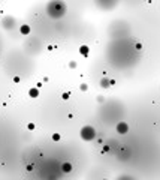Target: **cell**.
I'll return each mask as SVG.
<instances>
[{
  "label": "cell",
  "instance_id": "obj_7",
  "mask_svg": "<svg viewBox=\"0 0 160 180\" xmlns=\"http://www.w3.org/2000/svg\"><path fill=\"white\" fill-rule=\"evenodd\" d=\"M20 32L23 33V35H29V33H30V27H29V24H23V26H21V29H20Z\"/></svg>",
  "mask_w": 160,
  "mask_h": 180
},
{
  "label": "cell",
  "instance_id": "obj_5",
  "mask_svg": "<svg viewBox=\"0 0 160 180\" xmlns=\"http://www.w3.org/2000/svg\"><path fill=\"white\" fill-rule=\"evenodd\" d=\"M61 170H63V173H70L72 171V164H69V162L61 164Z\"/></svg>",
  "mask_w": 160,
  "mask_h": 180
},
{
  "label": "cell",
  "instance_id": "obj_3",
  "mask_svg": "<svg viewBox=\"0 0 160 180\" xmlns=\"http://www.w3.org/2000/svg\"><path fill=\"white\" fill-rule=\"evenodd\" d=\"M117 132L118 134H127L129 132V126H127V123H124V122H120L118 125H117Z\"/></svg>",
  "mask_w": 160,
  "mask_h": 180
},
{
  "label": "cell",
  "instance_id": "obj_9",
  "mask_svg": "<svg viewBox=\"0 0 160 180\" xmlns=\"http://www.w3.org/2000/svg\"><path fill=\"white\" fill-rule=\"evenodd\" d=\"M79 53H81L82 56H87V54H88V48H87L85 45H82L81 48H79Z\"/></svg>",
  "mask_w": 160,
  "mask_h": 180
},
{
  "label": "cell",
  "instance_id": "obj_1",
  "mask_svg": "<svg viewBox=\"0 0 160 180\" xmlns=\"http://www.w3.org/2000/svg\"><path fill=\"white\" fill-rule=\"evenodd\" d=\"M47 12L52 18H61L66 14V5L63 2H51L47 5Z\"/></svg>",
  "mask_w": 160,
  "mask_h": 180
},
{
  "label": "cell",
  "instance_id": "obj_15",
  "mask_svg": "<svg viewBox=\"0 0 160 180\" xmlns=\"http://www.w3.org/2000/svg\"><path fill=\"white\" fill-rule=\"evenodd\" d=\"M103 101H105V98H102V96L97 98V102H103Z\"/></svg>",
  "mask_w": 160,
  "mask_h": 180
},
{
  "label": "cell",
  "instance_id": "obj_6",
  "mask_svg": "<svg viewBox=\"0 0 160 180\" xmlns=\"http://www.w3.org/2000/svg\"><path fill=\"white\" fill-rule=\"evenodd\" d=\"M29 95H30V98H38L39 96V89L38 87H32L29 90Z\"/></svg>",
  "mask_w": 160,
  "mask_h": 180
},
{
  "label": "cell",
  "instance_id": "obj_12",
  "mask_svg": "<svg viewBox=\"0 0 160 180\" xmlns=\"http://www.w3.org/2000/svg\"><path fill=\"white\" fill-rule=\"evenodd\" d=\"M69 66H70V68H76V62H70Z\"/></svg>",
  "mask_w": 160,
  "mask_h": 180
},
{
  "label": "cell",
  "instance_id": "obj_13",
  "mask_svg": "<svg viewBox=\"0 0 160 180\" xmlns=\"http://www.w3.org/2000/svg\"><path fill=\"white\" fill-rule=\"evenodd\" d=\"M81 90H82V92L87 90V84H82V86H81Z\"/></svg>",
  "mask_w": 160,
  "mask_h": 180
},
{
  "label": "cell",
  "instance_id": "obj_11",
  "mask_svg": "<svg viewBox=\"0 0 160 180\" xmlns=\"http://www.w3.org/2000/svg\"><path fill=\"white\" fill-rule=\"evenodd\" d=\"M27 128H29L30 131H33V129H34V123H29V126H27Z\"/></svg>",
  "mask_w": 160,
  "mask_h": 180
},
{
  "label": "cell",
  "instance_id": "obj_8",
  "mask_svg": "<svg viewBox=\"0 0 160 180\" xmlns=\"http://www.w3.org/2000/svg\"><path fill=\"white\" fill-rule=\"evenodd\" d=\"M109 86H111V84H109V80H108V78H102V80H100V87L108 89Z\"/></svg>",
  "mask_w": 160,
  "mask_h": 180
},
{
  "label": "cell",
  "instance_id": "obj_16",
  "mask_svg": "<svg viewBox=\"0 0 160 180\" xmlns=\"http://www.w3.org/2000/svg\"><path fill=\"white\" fill-rule=\"evenodd\" d=\"M103 180H106V179H103Z\"/></svg>",
  "mask_w": 160,
  "mask_h": 180
},
{
  "label": "cell",
  "instance_id": "obj_14",
  "mask_svg": "<svg viewBox=\"0 0 160 180\" xmlns=\"http://www.w3.org/2000/svg\"><path fill=\"white\" fill-rule=\"evenodd\" d=\"M61 98H63V99H67V98H69V93H63V96H61Z\"/></svg>",
  "mask_w": 160,
  "mask_h": 180
},
{
  "label": "cell",
  "instance_id": "obj_4",
  "mask_svg": "<svg viewBox=\"0 0 160 180\" xmlns=\"http://www.w3.org/2000/svg\"><path fill=\"white\" fill-rule=\"evenodd\" d=\"M14 23H15V20L11 18V17H8V18L3 20V27H5V29H11L12 26H14Z\"/></svg>",
  "mask_w": 160,
  "mask_h": 180
},
{
  "label": "cell",
  "instance_id": "obj_10",
  "mask_svg": "<svg viewBox=\"0 0 160 180\" xmlns=\"http://www.w3.org/2000/svg\"><path fill=\"white\" fill-rule=\"evenodd\" d=\"M52 140H54V141H58V140H60V135H58V134H54V135H52Z\"/></svg>",
  "mask_w": 160,
  "mask_h": 180
},
{
  "label": "cell",
  "instance_id": "obj_2",
  "mask_svg": "<svg viewBox=\"0 0 160 180\" xmlns=\"http://www.w3.org/2000/svg\"><path fill=\"white\" fill-rule=\"evenodd\" d=\"M81 138L84 140V141H91V140H94V137H96V131H94V128H91V126H84L82 129H81Z\"/></svg>",
  "mask_w": 160,
  "mask_h": 180
}]
</instances>
